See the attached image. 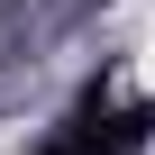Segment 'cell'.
<instances>
[{"instance_id": "1", "label": "cell", "mask_w": 155, "mask_h": 155, "mask_svg": "<svg viewBox=\"0 0 155 155\" xmlns=\"http://www.w3.org/2000/svg\"><path fill=\"white\" fill-rule=\"evenodd\" d=\"M137 82L155 91V28H146V46H137Z\"/></svg>"}]
</instances>
